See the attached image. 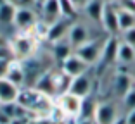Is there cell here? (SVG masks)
Masks as SVG:
<instances>
[{
  "mask_svg": "<svg viewBox=\"0 0 135 124\" xmlns=\"http://www.w3.org/2000/svg\"><path fill=\"white\" fill-rule=\"evenodd\" d=\"M31 88H35L36 91L44 93V95L50 96L56 100L57 98V93H56V84H54V69H47V71L42 74V76L36 79V83L33 84Z\"/></svg>",
  "mask_w": 135,
  "mask_h": 124,
  "instance_id": "cell-11",
  "label": "cell"
},
{
  "mask_svg": "<svg viewBox=\"0 0 135 124\" xmlns=\"http://www.w3.org/2000/svg\"><path fill=\"white\" fill-rule=\"evenodd\" d=\"M88 2H90V0H71V4L75 5L78 10H80V9H85V5H87Z\"/></svg>",
  "mask_w": 135,
  "mask_h": 124,
  "instance_id": "cell-31",
  "label": "cell"
},
{
  "mask_svg": "<svg viewBox=\"0 0 135 124\" xmlns=\"http://www.w3.org/2000/svg\"><path fill=\"white\" fill-rule=\"evenodd\" d=\"M119 119V110L116 102L113 100H102L99 102L95 109V117H94V122L95 124H114Z\"/></svg>",
  "mask_w": 135,
  "mask_h": 124,
  "instance_id": "cell-2",
  "label": "cell"
},
{
  "mask_svg": "<svg viewBox=\"0 0 135 124\" xmlns=\"http://www.w3.org/2000/svg\"><path fill=\"white\" fill-rule=\"evenodd\" d=\"M31 121V117H17V119H12L11 124H28Z\"/></svg>",
  "mask_w": 135,
  "mask_h": 124,
  "instance_id": "cell-32",
  "label": "cell"
},
{
  "mask_svg": "<svg viewBox=\"0 0 135 124\" xmlns=\"http://www.w3.org/2000/svg\"><path fill=\"white\" fill-rule=\"evenodd\" d=\"M61 5V16L66 17V19H75L76 14H78V9L71 4V0H59Z\"/></svg>",
  "mask_w": 135,
  "mask_h": 124,
  "instance_id": "cell-24",
  "label": "cell"
},
{
  "mask_svg": "<svg viewBox=\"0 0 135 124\" xmlns=\"http://www.w3.org/2000/svg\"><path fill=\"white\" fill-rule=\"evenodd\" d=\"M116 62L121 66H130L135 62V48H132L130 45H127L125 41L119 40L118 52H116Z\"/></svg>",
  "mask_w": 135,
  "mask_h": 124,
  "instance_id": "cell-20",
  "label": "cell"
},
{
  "mask_svg": "<svg viewBox=\"0 0 135 124\" xmlns=\"http://www.w3.org/2000/svg\"><path fill=\"white\" fill-rule=\"evenodd\" d=\"M40 7H42V17H40V19L45 21L49 26H50V24H54L57 19H61V17H62V16H61L59 0H45Z\"/></svg>",
  "mask_w": 135,
  "mask_h": 124,
  "instance_id": "cell-13",
  "label": "cell"
},
{
  "mask_svg": "<svg viewBox=\"0 0 135 124\" xmlns=\"http://www.w3.org/2000/svg\"><path fill=\"white\" fill-rule=\"evenodd\" d=\"M118 45H119L118 36H109V38L104 41V45H102V55H100L99 66L114 62V60H116V52H118Z\"/></svg>",
  "mask_w": 135,
  "mask_h": 124,
  "instance_id": "cell-15",
  "label": "cell"
},
{
  "mask_svg": "<svg viewBox=\"0 0 135 124\" xmlns=\"http://www.w3.org/2000/svg\"><path fill=\"white\" fill-rule=\"evenodd\" d=\"M135 86L132 72H116L113 78V95L118 100H123L125 95Z\"/></svg>",
  "mask_w": 135,
  "mask_h": 124,
  "instance_id": "cell-6",
  "label": "cell"
},
{
  "mask_svg": "<svg viewBox=\"0 0 135 124\" xmlns=\"http://www.w3.org/2000/svg\"><path fill=\"white\" fill-rule=\"evenodd\" d=\"M28 124H38V121H36V119H31V121H30Z\"/></svg>",
  "mask_w": 135,
  "mask_h": 124,
  "instance_id": "cell-38",
  "label": "cell"
},
{
  "mask_svg": "<svg viewBox=\"0 0 135 124\" xmlns=\"http://www.w3.org/2000/svg\"><path fill=\"white\" fill-rule=\"evenodd\" d=\"M2 47H9V38L4 35V33H0V48Z\"/></svg>",
  "mask_w": 135,
  "mask_h": 124,
  "instance_id": "cell-34",
  "label": "cell"
},
{
  "mask_svg": "<svg viewBox=\"0 0 135 124\" xmlns=\"http://www.w3.org/2000/svg\"><path fill=\"white\" fill-rule=\"evenodd\" d=\"M90 40H92L90 31H88V28L85 24H81V23H73L71 24V28L68 31V41L73 47V52H75V48L81 47L83 43H87Z\"/></svg>",
  "mask_w": 135,
  "mask_h": 124,
  "instance_id": "cell-9",
  "label": "cell"
},
{
  "mask_svg": "<svg viewBox=\"0 0 135 124\" xmlns=\"http://www.w3.org/2000/svg\"><path fill=\"white\" fill-rule=\"evenodd\" d=\"M94 124H95V122H94Z\"/></svg>",
  "mask_w": 135,
  "mask_h": 124,
  "instance_id": "cell-40",
  "label": "cell"
},
{
  "mask_svg": "<svg viewBox=\"0 0 135 124\" xmlns=\"http://www.w3.org/2000/svg\"><path fill=\"white\" fill-rule=\"evenodd\" d=\"M121 35H123V40H121V41H125V43L130 45L132 48H135V28L128 29V31L121 33Z\"/></svg>",
  "mask_w": 135,
  "mask_h": 124,
  "instance_id": "cell-27",
  "label": "cell"
},
{
  "mask_svg": "<svg viewBox=\"0 0 135 124\" xmlns=\"http://www.w3.org/2000/svg\"><path fill=\"white\" fill-rule=\"evenodd\" d=\"M104 2H106V4H116L118 0H104Z\"/></svg>",
  "mask_w": 135,
  "mask_h": 124,
  "instance_id": "cell-37",
  "label": "cell"
},
{
  "mask_svg": "<svg viewBox=\"0 0 135 124\" xmlns=\"http://www.w3.org/2000/svg\"><path fill=\"white\" fill-rule=\"evenodd\" d=\"M21 88H17L16 84H12L9 79H0V104H11V102H17Z\"/></svg>",
  "mask_w": 135,
  "mask_h": 124,
  "instance_id": "cell-16",
  "label": "cell"
},
{
  "mask_svg": "<svg viewBox=\"0 0 135 124\" xmlns=\"http://www.w3.org/2000/svg\"><path fill=\"white\" fill-rule=\"evenodd\" d=\"M5 79H9L12 84H16L17 88H24V86H26V79H24V71H23L21 60H16V59L11 60Z\"/></svg>",
  "mask_w": 135,
  "mask_h": 124,
  "instance_id": "cell-14",
  "label": "cell"
},
{
  "mask_svg": "<svg viewBox=\"0 0 135 124\" xmlns=\"http://www.w3.org/2000/svg\"><path fill=\"white\" fill-rule=\"evenodd\" d=\"M114 7L118 10H127V12L135 14V0H118L114 4Z\"/></svg>",
  "mask_w": 135,
  "mask_h": 124,
  "instance_id": "cell-25",
  "label": "cell"
},
{
  "mask_svg": "<svg viewBox=\"0 0 135 124\" xmlns=\"http://www.w3.org/2000/svg\"><path fill=\"white\" fill-rule=\"evenodd\" d=\"M11 117L9 116H5L4 112H2V110H0V124H11Z\"/></svg>",
  "mask_w": 135,
  "mask_h": 124,
  "instance_id": "cell-33",
  "label": "cell"
},
{
  "mask_svg": "<svg viewBox=\"0 0 135 124\" xmlns=\"http://www.w3.org/2000/svg\"><path fill=\"white\" fill-rule=\"evenodd\" d=\"M114 124H125V117H119V119L118 121H116V122Z\"/></svg>",
  "mask_w": 135,
  "mask_h": 124,
  "instance_id": "cell-35",
  "label": "cell"
},
{
  "mask_svg": "<svg viewBox=\"0 0 135 124\" xmlns=\"http://www.w3.org/2000/svg\"><path fill=\"white\" fill-rule=\"evenodd\" d=\"M61 71L66 72L69 78H76V76H81V74H85V72L90 71V66L87 64V62H83V60L80 59L76 53H71V55L68 57L66 60H62L61 62Z\"/></svg>",
  "mask_w": 135,
  "mask_h": 124,
  "instance_id": "cell-7",
  "label": "cell"
},
{
  "mask_svg": "<svg viewBox=\"0 0 135 124\" xmlns=\"http://www.w3.org/2000/svg\"><path fill=\"white\" fill-rule=\"evenodd\" d=\"M118 26H119V33H125L128 29L135 28V14L127 10H118Z\"/></svg>",
  "mask_w": 135,
  "mask_h": 124,
  "instance_id": "cell-23",
  "label": "cell"
},
{
  "mask_svg": "<svg viewBox=\"0 0 135 124\" xmlns=\"http://www.w3.org/2000/svg\"><path fill=\"white\" fill-rule=\"evenodd\" d=\"M121 102H123V105H125L127 110H133V109H135V86L127 93V95H125V98Z\"/></svg>",
  "mask_w": 135,
  "mask_h": 124,
  "instance_id": "cell-26",
  "label": "cell"
},
{
  "mask_svg": "<svg viewBox=\"0 0 135 124\" xmlns=\"http://www.w3.org/2000/svg\"><path fill=\"white\" fill-rule=\"evenodd\" d=\"M69 28H71V19H66V17H61V19H57L56 23L50 24V28H49L47 41H49V43H56V41L66 40Z\"/></svg>",
  "mask_w": 135,
  "mask_h": 124,
  "instance_id": "cell-12",
  "label": "cell"
},
{
  "mask_svg": "<svg viewBox=\"0 0 135 124\" xmlns=\"http://www.w3.org/2000/svg\"><path fill=\"white\" fill-rule=\"evenodd\" d=\"M104 7H106V2L104 0H90L87 5H85V14L90 21L94 23H100L102 19V12H104Z\"/></svg>",
  "mask_w": 135,
  "mask_h": 124,
  "instance_id": "cell-21",
  "label": "cell"
},
{
  "mask_svg": "<svg viewBox=\"0 0 135 124\" xmlns=\"http://www.w3.org/2000/svg\"><path fill=\"white\" fill-rule=\"evenodd\" d=\"M104 31L111 36H116L119 33V26H118V9L114 7V4H106L102 12V19H100Z\"/></svg>",
  "mask_w": 135,
  "mask_h": 124,
  "instance_id": "cell-8",
  "label": "cell"
},
{
  "mask_svg": "<svg viewBox=\"0 0 135 124\" xmlns=\"http://www.w3.org/2000/svg\"><path fill=\"white\" fill-rule=\"evenodd\" d=\"M132 76H133V81H135V71H132Z\"/></svg>",
  "mask_w": 135,
  "mask_h": 124,
  "instance_id": "cell-39",
  "label": "cell"
},
{
  "mask_svg": "<svg viewBox=\"0 0 135 124\" xmlns=\"http://www.w3.org/2000/svg\"><path fill=\"white\" fill-rule=\"evenodd\" d=\"M17 7L7 0H0V28H9L14 26V16H16Z\"/></svg>",
  "mask_w": 135,
  "mask_h": 124,
  "instance_id": "cell-18",
  "label": "cell"
},
{
  "mask_svg": "<svg viewBox=\"0 0 135 124\" xmlns=\"http://www.w3.org/2000/svg\"><path fill=\"white\" fill-rule=\"evenodd\" d=\"M102 45H100L99 41L90 40V41H87V43H83L81 47L75 48V52H73V53H76L83 62H87V64L92 67L94 64H99L100 55H102Z\"/></svg>",
  "mask_w": 135,
  "mask_h": 124,
  "instance_id": "cell-3",
  "label": "cell"
},
{
  "mask_svg": "<svg viewBox=\"0 0 135 124\" xmlns=\"http://www.w3.org/2000/svg\"><path fill=\"white\" fill-rule=\"evenodd\" d=\"M36 45H38V41L30 33H21V31L14 38L9 40V48L12 52V59L16 60H24L28 57L35 55Z\"/></svg>",
  "mask_w": 135,
  "mask_h": 124,
  "instance_id": "cell-1",
  "label": "cell"
},
{
  "mask_svg": "<svg viewBox=\"0 0 135 124\" xmlns=\"http://www.w3.org/2000/svg\"><path fill=\"white\" fill-rule=\"evenodd\" d=\"M12 59H0V79H4L7 76V71H9V64H11Z\"/></svg>",
  "mask_w": 135,
  "mask_h": 124,
  "instance_id": "cell-28",
  "label": "cell"
},
{
  "mask_svg": "<svg viewBox=\"0 0 135 124\" xmlns=\"http://www.w3.org/2000/svg\"><path fill=\"white\" fill-rule=\"evenodd\" d=\"M125 124H135V109L128 110V114L125 116Z\"/></svg>",
  "mask_w": 135,
  "mask_h": 124,
  "instance_id": "cell-30",
  "label": "cell"
},
{
  "mask_svg": "<svg viewBox=\"0 0 135 124\" xmlns=\"http://www.w3.org/2000/svg\"><path fill=\"white\" fill-rule=\"evenodd\" d=\"M11 4H14L16 7H33L35 5V0H7Z\"/></svg>",
  "mask_w": 135,
  "mask_h": 124,
  "instance_id": "cell-29",
  "label": "cell"
},
{
  "mask_svg": "<svg viewBox=\"0 0 135 124\" xmlns=\"http://www.w3.org/2000/svg\"><path fill=\"white\" fill-rule=\"evenodd\" d=\"M38 14L33 10V7H17L14 16V28L21 33H26L33 28L38 21Z\"/></svg>",
  "mask_w": 135,
  "mask_h": 124,
  "instance_id": "cell-5",
  "label": "cell"
},
{
  "mask_svg": "<svg viewBox=\"0 0 135 124\" xmlns=\"http://www.w3.org/2000/svg\"><path fill=\"white\" fill-rule=\"evenodd\" d=\"M71 53H73V47L69 45L68 38L61 40V41H56V43H50V57L54 60H57L59 64L62 60H66Z\"/></svg>",
  "mask_w": 135,
  "mask_h": 124,
  "instance_id": "cell-17",
  "label": "cell"
},
{
  "mask_svg": "<svg viewBox=\"0 0 135 124\" xmlns=\"http://www.w3.org/2000/svg\"><path fill=\"white\" fill-rule=\"evenodd\" d=\"M90 72V71H88ZM85 72L81 76H76L71 79V86H69V93L76 95L78 98H85V96L92 95V86H94V81H92L90 74Z\"/></svg>",
  "mask_w": 135,
  "mask_h": 124,
  "instance_id": "cell-10",
  "label": "cell"
},
{
  "mask_svg": "<svg viewBox=\"0 0 135 124\" xmlns=\"http://www.w3.org/2000/svg\"><path fill=\"white\" fill-rule=\"evenodd\" d=\"M71 79L73 78H69L66 74V72H62L61 69H54V84H56V93L57 96L64 95V93L69 91V86H71Z\"/></svg>",
  "mask_w": 135,
  "mask_h": 124,
  "instance_id": "cell-22",
  "label": "cell"
},
{
  "mask_svg": "<svg viewBox=\"0 0 135 124\" xmlns=\"http://www.w3.org/2000/svg\"><path fill=\"white\" fill-rule=\"evenodd\" d=\"M97 105H99V100H97L94 95H88V96H85V98H81V110H80V117L78 119L94 121Z\"/></svg>",
  "mask_w": 135,
  "mask_h": 124,
  "instance_id": "cell-19",
  "label": "cell"
},
{
  "mask_svg": "<svg viewBox=\"0 0 135 124\" xmlns=\"http://www.w3.org/2000/svg\"><path fill=\"white\" fill-rule=\"evenodd\" d=\"M44 2H45V0H35V5H42Z\"/></svg>",
  "mask_w": 135,
  "mask_h": 124,
  "instance_id": "cell-36",
  "label": "cell"
},
{
  "mask_svg": "<svg viewBox=\"0 0 135 124\" xmlns=\"http://www.w3.org/2000/svg\"><path fill=\"white\" fill-rule=\"evenodd\" d=\"M56 105L64 112L66 117L71 119H78L80 117V110H81V98H78L73 93H64V95L57 96L56 98Z\"/></svg>",
  "mask_w": 135,
  "mask_h": 124,
  "instance_id": "cell-4",
  "label": "cell"
}]
</instances>
